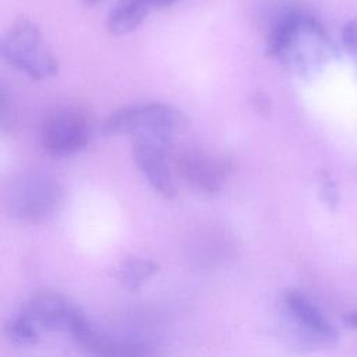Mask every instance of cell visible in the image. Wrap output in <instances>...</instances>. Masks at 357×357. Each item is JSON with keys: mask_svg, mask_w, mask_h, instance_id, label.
Listing matches in <instances>:
<instances>
[{"mask_svg": "<svg viewBox=\"0 0 357 357\" xmlns=\"http://www.w3.org/2000/svg\"><path fill=\"white\" fill-rule=\"evenodd\" d=\"M63 201L60 183L46 173H28L15 178L7 190L6 206L11 216L25 222L46 220Z\"/></svg>", "mask_w": 357, "mask_h": 357, "instance_id": "obj_1", "label": "cell"}, {"mask_svg": "<svg viewBox=\"0 0 357 357\" xmlns=\"http://www.w3.org/2000/svg\"><path fill=\"white\" fill-rule=\"evenodd\" d=\"M184 119L178 110L163 103L130 106L112 113L103 123L107 135L158 137L172 139L183 126Z\"/></svg>", "mask_w": 357, "mask_h": 357, "instance_id": "obj_2", "label": "cell"}, {"mask_svg": "<svg viewBox=\"0 0 357 357\" xmlns=\"http://www.w3.org/2000/svg\"><path fill=\"white\" fill-rule=\"evenodd\" d=\"M4 59L33 79H43L57 73L56 59L43 47L38 26L21 20L15 22L1 43Z\"/></svg>", "mask_w": 357, "mask_h": 357, "instance_id": "obj_3", "label": "cell"}, {"mask_svg": "<svg viewBox=\"0 0 357 357\" xmlns=\"http://www.w3.org/2000/svg\"><path fill=\"white\" fill-rule=\"evenodd\" d=\"M91 130L89 116L82 109L73 106L59 107L52 110L42 123V145L52 156H68L86 145Z\"/></svg>", "mask_w": 357, "mask_h": 357, "instance_id": "obj_4", "label": "cell"}, {"mask_svg": "<svg viewBox=\"0 0 357 357\" xmlns=\"http://www.w3.org/2000/svg\"><path fill=\"white\" fill-rule=\"evenodd\" d=\"M39 331L71 332L84 312L66 296L57 291H39L31 296L21 308Z\"/></svg>", "mask_w": 357, "mask_h": 357, "instance_id": "obj_5", "label": "cell"}, {"mask_svg": "<svg viewBox=\"0 0 357 357\" xmlns=\"http://www.w3.org/2000/svg\"><path fill=\"white\" fill-rule=\"evenodd\" d=\"M70 333L91 357H159V351L149 343L119 340L99 332L85 315L77 321Z\"/></svg>", "mask_w": 357, "mask_h": 357, "instance_id": "obj_6", "label": "cell"}, {"mask_svg": "<svg viewBox=\"0 0 357 357\" xmlns=\"http://www.w3.org/2000/svg\"><path fill=\"white\" fill-rule=\"evenodd\" d=\"M172 139L158 137H134L132 158L151 185L165 198L176 197V187L167 165Z\"/></svg>", "mask_w": 357, "mask_h": 357, "instance_id": "obj_7", "label": "cell"}, {"mask_svg": "<svg viewBox=\"0 0 357 357\" xmlns=\"http://www.w3.org/2000/svg\"><path fill=\"white\" fill-rule=\"evenodd\" d=\"M176 167L188 185L206 194L218 192L231 172L229 159L199 151L183 152L177 158Z\"/></svg>", "mask_w": 357, "mask_h": 357, "instance_id": "obj_8", "label": "cell"}, {"mask_svg": "<svg viewBox=\"0 0 357 357\" xmlns=\"http://www.w3.org/2000/svg\"><path fill=\"white\" fill-rule=\"evenodd\" d=\"M283 303L291 321L312 344L329 346L337 340L336 326L307 296L297 290H287Z\"/></svg>", "mask_w": 357, "mask_h": 357, "instance_id": "obj_9", "label": "cell"}, {"mask_svg": "<svg viewBox=\"0 0 357 357\" xmlns=\"http://www.w3.org/2000/svg\"><path fill=\"white\" fill-rule=\"evenodd\" d=\"M152 7V0H120L109 14V31L119 36L132 32Z\"/></svg>", "mask_w": 357, "mask_h": 357, "instance_id": "obj_10", "label": "cell"}, {"mask_svg": "<svg viewBox=\"0 0 357 357\" xmlns=\"http://www.w3.org/2000/svg\"><path fill=\"white\" fill-rule=\"evenodd\" d=\"M159 271V265L144 258H130L116 269V278L130 290H138Z\"/></svg>", "mask_w": 357, "mask_h": 357, "instance_id": "obj_11", "label": "cell"}, {"mask_svg": "<svg viewBox=\"0 0 357 357\" xmlns=\"http://www.w3.org/2000/svg\"><path fill=\"white\" fill-rule=\"evenodd\" d=\"M6 335L7 337L20 346H32L39 339V328L21 311L10 318L6 324Z\"/></svg>", "mask_w": 357, "mask_h": 357, "instance_id": "obj_12", "label": "cell"}, {"mask_svg": "<svg viewBox=\"0 0 357 357\" xmlns=\"http://www.w3.org/2000/svg\"><path fill=\"white\" fill-rule=\"evenodd\" d=\"M321 198L328 205V208L333 211L337 208V204H339L337 188L333 180L331 178V176L326 173L321 174Z\"/></svg>", "mask_w": 357, "mask_h": 357, "instance_id": "obj_13", "label": "cell"}, {"mask_svg": "<svg viewBox=\"0 0 357 357\" xmlns=\"http://www.w3.org/2000/svg\"><path fill=\"white\" fill-rule=\"evenodd\" d=\"M343 45L357 63V20L349 22L343 29Z\"/></svg>", "mask_w": 357, "mask_h": 357, "instance_id": "obj_14", "label": "cell"}, {"mask_svg": "<svg viewBox=\"0 0 357 357\" xmlns=\"http://www.w3.org/2000/svg\"><path fill=\"white\" fill-rule=\"evenodd\" d=\"M343 322L349 328L357 329V310H351L343 315Z\"/></svg>", "mask_w": 357, "mask_h": 357, "instance_id": "obj_15", "label": "cell"}, {"mask_svg": "<svg viewBox=\"0 0 357 357\" xmlns=\"http://www.w3.org/2000/svg\"><path fill=\"white\" fill-rule=\"evenodd\" d=\"M177 0H152V4L153 7L156 8H163V7H169L172 6L173 3H176Z\"/></svg>", "mask_w": 357, "mask_h": 357, "instance_id": "obj_16", "label": "cell"}, {"mask_svg": "<svg viewBox=\"0 0 357 357\" xmlns=\"http://www.w3.org/2000/svg\"><path fill=\"white\" fill-rule=\"evenodd\" d=\"M85 3H88V4H93V3H96V1H99V0H84Z\"/></svg>", "mask_w": 357, "mask_h": 357, "instance_id": "obj_17", "label": "cell"}]
</instances>
